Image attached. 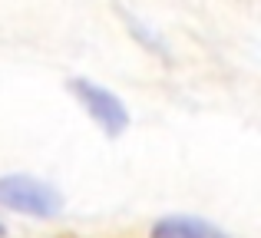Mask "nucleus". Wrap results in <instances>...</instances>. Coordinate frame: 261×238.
<instances>
[{
    "label": "nucleus",
    "instance_id": "nucleus-1",
    "mask_svg": "<svg viewBox=\"0 0 261 238\" xmlns=\"http://www.w3.org/2000/svg\"><path fill=\"white\" fill-rule=\"evenodd\" d=\"M0 208L20 212L30 219H53L63 212V192L50 186L46 179L27 172H10L0 175Z\"/></svg>",
    "mask_w": 261,
    "mask_h": 238
},
{
    "label": "nucleus",
    "instance_id": "nucleus-2",
    "mask_svg": "<svg viewBox=\"0 0 261 238\" xmlns=\"http://www.w3.org/2000/svg\"><path fill=\"white\" fill-rule=\"evenodd\" d=\"M66 90L76 96V103L89 113V119H93L106 136L116 139V136L126 133L129 110H126V103H122L113 90H106V86L93 83V80H86V76H73L70 83H66Z\"/></svg>",
    "mask_w": 261,
    "mask_h": 238
},
{
    "label": "nucleus",
    "instance_id": "nucleus-3",
    "mask_svg": "<svg viewBox=\"0 0 261 238\" xmlns=\"http://www.w3.org/2000/svg\"><path fill=\"white\" fill-rule=\"evenodd\" d=\"M152 238H228L218 225L195 215H169L152 225Z\"/></svg>",
    "mask_w": 261,
    "mask_h": 238
},
{
    "label": "nucleus",
    "instance_id": "nucleus-4",
    "mask_svg": "<svg viewBox=\"0 0 261 238\" xmlns=\"http://www.w3.org/2000/svg\"><path fill=\"white\" fill-rule=\"evenodd\" d=\"M7 235V228H4V222H0V238H4Z\"/></svg>",
    "mask_w": 261,
    "mask_h": 238
}]
</instances>
